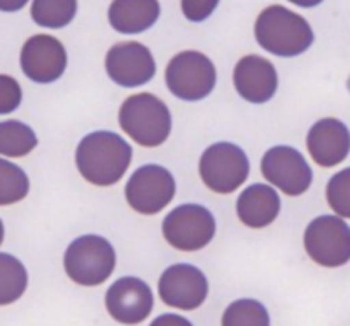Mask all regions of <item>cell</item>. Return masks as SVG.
Returning a JSON list of instances; mask_svg holds the SVG:
<instances>
[{
    "label": "cell",
    "instance_id": "obj_1",
    "mask_svg": "<svg viewBox=\"0 0 350 326\" xmlns=\"http://www.w3.org/2000/svg\"><path fill=\"white\" fill-rule=\"evenodd\" d=\"M131 146L114 131H93L77 146L76 163L81 175L95 186H112L131 163Z\"/></svg>",
    "mask_w": 350,
    "mask_h": 326
},
{
    "label": "cell",
    "instance_id": "obj_2",
    "mask_svg": "<svg viewBox=\"0 0 350 326\" xmlns=\"http://www.w3.org/2000/svg\"><path fill=\"white\" fill-rule=\"evenodd\" d=\"M254 34L262 49L284 58L301 55L314 42L308 21L284 5L265 9L256 21Z\"/></svg>",
    "mask_w": 350,
    "mask_h": 326
},
{
    "label": "cell",
    "instance_id": "obj_3",
    "mask_svg": "<svg viewBox=\"0 0 350 326\" xmlns=\"http://www.w3.org/2000/svg\"><path fill=\"white\" fill-rule=\"evenodd\" d=\"M120 125L131 139L144 147L161 146L172 130L167 103L151 93L128 97L120 109Z\"/></svg>",
    "mask_w": 350,
    "mask_h": 326
},
{
    "label": "cell",
    "instance_id": "obj_4",
    "mask_svg": "<svg viewBox=\"0 0 350 326\" xmlns=\"http://www.w3.org/2000/svg\"><path fill=\"white\" fill-rule=\"evenodd\" d=\"M64 265L67 275L76 284L98 286L114 272V247L100 235H83L67 247Z\"/></svg>",
    "mask_w": 350,
    "mask_h": 326
},
{
    "label": "cell",
    "instance_id": "obj_5",
    "mask_svg": "<svg viewBox=\"0 0 350 326\" xmlns=\"http://www.w3.org/2000/svg\"><path fill=\"white\" fill-rule=\"evenodd\" d=\"M249 175V158L242 147L230 142L212 144L200 158V177L208 190L221 195L233 193Z\"/></svg>",
    "mask_w": 350,
    "mask_h": 326
},
{
    "label": "cell",
    "instance_id": "obj_6",
    "mask_svg": "<svg viewBox=\"0 0 350 326\" xmlns=\"http://www.w3.org/2000/svg\"><path fill=\"white\" fill-rule=\"evenodd\" d=\"M215 67L208 56L198 51L175 55L165 72L167 86L177 99L198 102L211 95L215 86Z\"/></svg>",
    "mask_w": 350,
    "mask_h": 326
},
{
    "label": "cell",
    "instance_id": "obj_7",
    "mask_svg": "<svg viewBox=\"0 0 350 326\" xmlns=\"http://www.w3.org/2000/svg\"><path fill=\"white\" fill-rule=\"evenodd\" d=\"M215 235V219L207 207L184 203L163 219V237L172 247L198 251L211 244Z\"/></svg>",
    "mask_w": 350,
    "mask_h": 326
},
{
    "label": "cell",
    "instance_id": "obj_8",
    "mask_svg": "<svg viewBox=\"0 0 350 326\" xmlns=\"http://www.w3.org/2000/svg\"><path fill=\"white\" fill-rule=\"evenodd\" d=\"M305 249L315 263L329 268L350 260V228L342 218L319 216L305 230Z\"/></svg>",
    "mask_w": 350,
    "mask_h": 326
},
{
    "label": "cell",
    "instance_id": "obj_9",
    "mask_svg": "<svg viewBox=\"0 0 350 326\" xmlns=\"http://www.w3.org/2000/svg\"><path fill=\"white\" fill-rule=\"evenodd\" d=\"M174 175L161 165H144L137 168L124 188V197L131 209L146 216L163 211L174 200Z\"/></svg>",
    "mask_w": 350,
    "mask_h": 326
},
{
    "label": "cell",
    "instance_id": "obj_10",
    "mask_svg": "<svg viewBox=\"0 0 350 326\" xmlns=\"http://www.w3.org/2000/svg\"><path fill=\"white\" fill-rule=\"evenodd\" d=\"M265 179L289 197L303 195L310 188L314 174L301 153L295 147L275 146L261 160Z\"/></svg>",
    "mask_w": 350,
    "mask_h": 326
},
{
    "label": "cell",
    "instance_id": "obj_11",
    "mask_svg": "<svg viewBox=\"0 0 350 326\" xmlns=\"http://www.w3.org/2000/svg\"><path fill=\"white\" fill-rule=\"evenodd\" d=\"M159 299L168 307L180 310H195L205 302L208 294L207 277L200 268L189 263L168 266L158 283Z\"/></svg>",
    "mask_w": 350,
    "mask_h": 326
},
{
    "label": "cell",
    "instance_id": "obj_12",
    "mask_svg": "<svg viewBox=\"0 0 350 326\" xmlns=\"http://www.w3.org/2000/svg\"><path fill=\"white\" fill-rule=\"evenodd\" d=\"M105 68L116 84L137 88L149 83L156 74V64L148 46L140 42H120L109 49Z\"/></svg>",
    "mask_w": 350,
    "mask_h": 326
},
{
    "label": "cell",
    "instance_id": "obj_13",
    "mask_svg": "<svg viewBox=\"0 0 350 326\" xmlns=\"http://www.w3.org/2000/svg\"><path fill=\"white\" fill-rule=\"evenodd\" d=\"M21 68L28 79L36 83H55L67 68L64 44L51 36H33L21 49Z\"/></svg>",
    "mask_w": 350,
    "mask_h": 326
},
{
    "label": "cell",
    "instance_id": "obj_14",
    "mask_svg": "<svg viewBox=\"0 0 350 326\" xmlns=\"http://www.w3.org/2000/svg\"><path fill=\"white\" fill-rule=\"evenodd\" d=\"M109 314L121 325H139L154 307L152 291L139 277H121L105 293Z\"/></svg>",
    "mask_w": 350,
    "mask_h": 326
},
{
    "label": "cell",
    "instance_id": "obj_15",
    "mask_svg": "<svg viewBox=\"0 0 350 326\" xmlns=\"http://www.w3.org/2000/svg\"><path fill=\"white\" fill-rule=\"evenodd\" d=\"M233 83L243 100L252 103H265L273 99L279 77L273 64L258 55L243 56L233 72Z\"/></svg>",
    "mask_w": 350,
    "mask_h": 326
},
{
    "label": "cell",
    "instance_id": "obj_16",
    "mask_svg": "<svg viewBox=\"0 0 350 326\" xmlns=\"http://www.w3.org/2000/svg\"><path fill=\"white\" fill-rule=\"evenodd\" d=\"M306 147L321 167H334L349 156L350 136L345 123L334 118H324L308 130Z\"/></svg>",
    "mask_w": 350,
    "mask_h": 326
},
{
    "label": "cell",
    "instance_id": "obj_17",
    "mask_svg": "<svg viewBox=\"0 0 350 326\" xmlns=\"http://www.w3.org/2000/svg\"><path fill=\"white\" fill-rule=\"evenodd\" d=\"M237 214L249 228L268 227L280 214L279 193L267 184H252L240 193L237 200Z\"/></svg>",
    "mask_w": 350,
    "mask_h": 326
},
{
    "label": "cell",
    "instance_id": "obj_18",
    "mask_svg": "<svg viewBox=\"0 0 350 326\" xmlns=\"http://www.w3.org/2000/svg\"><path fill=\"white\" fill-rule=\"evenodd\" d=\"M159 18V4L154 0H124L112 2L109 21L120 34H140L151 28Z\"/></svg>",
    "mask_w": 350,
    "mask_h": 326
},
{
    "label": "cell",
    "instance_id": "obj_19",
    "mask_svg": "<svg viewBox=\"0 0 350 326\" xmlns=\"http://www.w3.org/2000/svg\"><path fill=\"white\" fill-rule=\"evenodd\" d=\"M28 274L23 263L9 253H0V305H9L23 297Z\"/></svg>",
    "mask_w": 350,
    "mask_h": 326
},
{
    "label": "cell",
    "instance_id": "obj_20",
    "mask_svg": "<svg viewBox=\"0 0 350 326\" xmlns=\"http://www.w3.org/2000/svg\"><path fill=\"white\" fill-rule=\"evenodd\" d=\"M37 146V136L23 121L9 120L0 123V155L21 158L32 153Z\"/></svg>",
    "mask_w": 350,
    "mask_h": 326
},
{
    "label": "cell",
    "instance_id": "obj_21",
    "mask_svg": "<svg viewBox=\"0 0 350 326\" xmlns=\"http://www.w3.org/2000/svg\"><path fill=\"white\" fill-rule=\"evenodd\" d=\"M30 12H32V20L40 27L62 28L74 20L77 12V4L70 2V0H64V2L37 0L32 4Z\"/></svg>",
    "mask_w": 350,
    "mask_h": 326
},
{
    "label": "cell",
    "instance_id": "obj_22",
    "mask_svg": "<svg viewBox=\"0 0 350 326\" xmlns=\"http://www.w3.org/2000/svg\"><path fill=\"white\" fill-rule=\"evenodd\" d=\"M30 181L23 168L0 158V205H11L28 195Z\"/></svg>",
    "mask_w": 350,
    "mask_h": 326
},
{
    "label": "cell",
    "instance_id": "obj_23",
    "mask_svg": "<svg viewBox=\"0 0 350 326\" xmlns=\"http://www.w3.org/2000/svg\"><path fill=\"white\" fill-rule=\"evenodd\" d=\"M223 326H270V314L258 300L242 299L224 310Z\"/></svg>",
    "mask_w": 350,
    "mask_h": 326
},
{
    "label": "cell",
    "instance_id": "obj_24",
    "mask_svg": "<svg viewBox=\"0 0 350 326\" xmlns=\"http://www.w3.org/2000/svg\"><path fill=\"white\" fill-rule=\"evenodd\" d=\"M327 202L342 218H350V168L333 175L327 184Z\"/></svg>",
    "mask_w": 350,
    "mask_h": 326
},
{
    "label": "cell",
    "instance_id": "obj_25",
    "mask_svg": "<svg viewBox=\"0 0 350 326\" xmlns=\"http://www.w3.org/2000/svg\"><path fill=\"white\" fill-rule=\"evenodd\" d=\"M21 86L14 77L0 74V114H11L21 103Z\"/></svg>",
    "mask_w": 350,
    "mask_h": 326
},
{
    "label": "cell",
    "instance_id": "obj_26",
    "mask_svg": "<svg viewBox=\"0 0 350 326\" xmlns=\"http://www.w3.org/2000/svg\"><path fill=\"white\" fill-rule=\"evenodd\" d=\"M215 8H217V2H189V0L183 2V12L187 20L191 21L207 20Z\"/></svg>",
    "mask_w": 350,
    "mask_h": 326
},
{
    "label": "cell",
    "instance_id": "obj_27",
    "mask_svg": "<svg viewBox=\"0 0 350 326\" xmlns=\"http://www.w3.org/2000/svg\"><path fill=\"white\" fill-rule=\"evenodd\" d=\"M149 326H193L191 321L179 314H163L156 318Z\"/></svg>",
    "mask_w": 350,
    "mask_h": 326
},
{
    "label": "cell",
    "instance_id": "obj_28",
    "mask_svg": "<svg viewBox=\"0 0 350 326\" xmlns=\"http://www.w3.org/2000/svg\"><path fill=\"white\" fill-rule=\"evenodd\" d=\"M2 240H4V223L0 221V244H2Z\"/></svg>",
    "mask_w": 350,
    "mask_h": 326
}]
</instances>
